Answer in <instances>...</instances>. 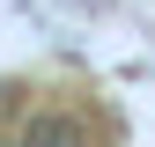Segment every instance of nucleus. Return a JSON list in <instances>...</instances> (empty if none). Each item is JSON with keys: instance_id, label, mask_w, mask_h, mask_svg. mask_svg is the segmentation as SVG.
Returning <instances> with one entry per match:
<instances>
[{"instance_id": "1", "label": "nucleus", "mask_w": 155, "mask_h": 147, "mask_svg": "<svg viewBox=\"0 0 155 147\" xmlns=\"http://www.w3.org/2000/svg\"><path fill=\"white\" fill-rule=\"evenodd\" d=\"M15 147H89V125L74 118V110H30Z\"/></svg>"}]
</instances>
